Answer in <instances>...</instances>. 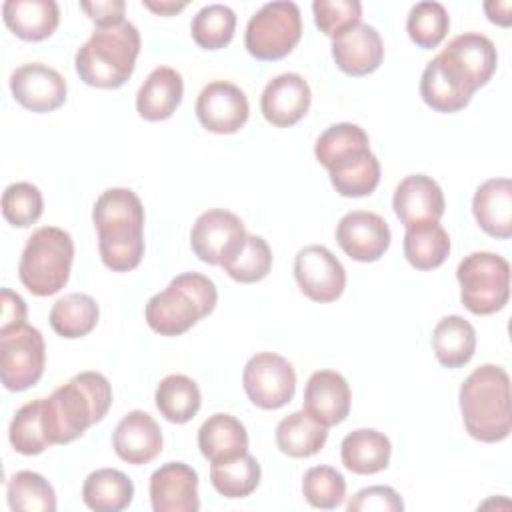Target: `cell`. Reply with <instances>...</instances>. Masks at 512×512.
<instances>
[{"label": "cell", "mask_w": 512, "mask_h": 512, "mask_svg": "<svg viewBox=\"0 0 512 512\" xmlns=\"http://www.w3.org/2000/svg\"><path fill=\"white\" fill-rule=\"evenodd\" d=\"M112 446L120 460L134 466L148 464L162 452V430L148 412L132 410L118 422Z\"/></svg>", "instance_id": "obj_22"}, {"label": "cell", "mask_w": 512, "mask_h": 512, "mask_svg": "<svg viewBox=\"0 0 512 512\" xmlns=\"http://www.w3.org/2000/svg\"><path fill=\"white\" fill-rule=\"evenodd\" d=\"M302 494L310 506L334 510L344 502L346 480L332 466H312L302 478Z\"/></svg>", "instance_id": "obj_42"}, {"label": "cell", "mask_w": 512, "mask_h": 512, "mask_svg": "<svg viewBox=\"0 0 512 512\" xmlns=\"http://www.w3.org/2000/svg\"><path fill=\"white\" fill-rule=\"evenodd\" d=\"M310 100L312 92L304 76L296 72H284L274 76L264 86L260 96V110L270 124L288 128L306 116Z\"/></svg>", "instance_id": "obj_19"}, {"label": "cell", "mask_w": 512, "mask_h": 512, "mask_svg": "<svg viewBox=\"0 0 512 512\" xmlns=\"http://www.w3.org/2000/svg\"><path fill=\"white\" fill-rule=\"evenodd\" d=\"M156 408L160 414L174 424H184L196 416L200 410V388L198 384L184 374H170L160 380L154 392Z\"/></svg>", "instance_id": "obj_35"}, {"label": "cell", "mask_w": 512, "mask_h": 512, "mask_svg": "<svg viewBox=\"0 0 512 512\" xmlns=\"http://www.w3.org/2000/svg\"><path fill=\"white\" fill-rule=\"evenodd\" d=\"M316 160L328 170L338 194L348 198L368 196L380 182V162L370 152L364 128L352 122L328 126L314 144Z\"/></svg>", "instance_id": "obj_2"}, {"label": "cell", "mask_w": 512, "mask_h": 512, "mask_svg": "<svg viewBox=\"0 0 512 512\" xmlns=\"http://www.w3.org/2000/svg\"><path fill=\"white\" fill-rule=\"evenodd\" d=\"M260 464L252 454L210 466V482L224 498H246L260 484Z\"/></svg>", "instance_id": "obj_36"}, {"label": "cell", "mask_w": 512, "mask_h": 512, "mask_svg": "<svg viewBox=\"0 0 512 512\" xmlns=\"http://www.w3.org/2000/svg\"><path fill=\"white\" fill-rule=\"evenodd\" d=\"M446 56H450L476 84V88L484 86L498 64V54L494 42L480 32H464L454 36L446 48H442Z\"/></svg>", "instance_id": "obj_29"}, {"label": "cell", "mask_w": 512, "mask_h": 512, "mask_svg": "<svg viewBox=\"0 0 512 512\" xmlns=\"http://www.w3.org/2000/svg\"><path fill=\"white\" fill-rule=\"evenodd\" d=\"M218 302L214 282L200 272H184L158 294L144 310L148 326L160 336H178L208 316Z\"/></svg>", "instance_id": "obj_6"}, {"label": "cell", "mask_w": 512, "mask_h": 512, "mask_svg": "<svg viewBox=\"0 0 512 512\" xmlns=\"http://www.w3.org/2000/svg\"><path fill=\"white\" fill-rule=\"evenodd\" d=\"M226 274L242 284H252L268 276L272 268V250L262 236L248 234L244 246L232 256L228 262L222 264Z\"/></svg>", "instance_id": "obj_41"}, {"label": "cell", "mask_w": 512, "mask_h": 512, "mask_svg": "<svg viewBox=\"0 0 512 512\" xmlns=\"http://www.w3.org/2000/svg\"><path fill=\"white\" fill-rule=\"evenodd\" d=\"M392 208L404 226L438 222L446 202L438 182L426 174H410L400 180L392 196Z\"/></svg>", "instance_id": "obj_20"}, {"label": "cell", "mask_w": 512, "mask_h": 512, "mask_svg": "<svg viewBox=\"0 0 512 512\" xmlns=\"http://www.w3.org/2000/svg\"><path fill=\"white\" fill-rule=\"evenodd\" d=\"M42 406H44V398H36L24 404L22 408H18L10 422V428H8L10 444L16 452L24 456L40 454L52 446L46 436Z\"/></svg>", "instance_id": "obj_38"}, {"label": "cell", "mask_w": 512, "mask_h": 512, "mask_svg": "<svg viewBox=\"0 0 512 512\" xmlns=\"http://www.w3.org/2000/svg\"><path fill=\"white\" fill-rule=\"evenodd\" d=\"M460 412L466 432L480 442H500L512 430L510 378L502 366L482 364L460 386Z\"/></svg>", "instance_id": "obj_4"}, {"label": "cell", "mask_w": 512, "mask_h": 512, "mask_svg": "<svg viewBox=\"0 0 512 512\" xmlns=\"http://www.w3.org/2000/svg\"><path fill=\"white\" fill-rule=\"evenodd\" d=\"M142 4L146 8H150L152 12L160 14V16H172V14L180 12L182 8H186L188 2L186 0H182V2H176V0H160V2H156V0H142Z\"/></svg>", "instance_id": "obj_49"}, {"label": "cell", "mask_w": 512, "mask_h": 512, "mask_svg": "<svg viewBox=\"0 0 512 512\" xmlns=\"http://www.w3.org/2000/svg\"><path fill=\"white\" fill-rule=\"evenodd\" d=\"M462 304L478 316L502 310L510 296V264L494 252H472L456 268Z\"/></svg>", "instance_id": "obj_8"}, {"label": "cell", "mask_w": 512, "mask_h": 512, "mask_svg": "<svg viewBox=\"0 0 512 512\" xmlns=\"http://www.w3.org/2000/svg\"><path fill=\"white\" fill-rule=\"evenodd\" d=\"M150 502L154 512H196L198 474L184 462H166L150 476Z\"/></svg>", "instance_id": "obj_18"}, {"label": "cell", "mask_w": 512, "mask_h": 512, "mask_svg": "<svg viewBox=\"0 0 512 512\" xmlns=\"http://www.w3.org/2000/svg\"><path fill=\"white\" fill-rule=\"evenodd\" d=\"M294 278L300 290L314 302H334L346 286L342 262L320 244L298 250L294 258Z\"/></svg>", "instance_id": "obj_14"}, {"label": "cell", "mask_w": 512, "mask_h": 512, "mask_svg": "<svg viewBox=\"0 0 512 512\" xmlns=\"http://www.w3.org/2000/svg\"><path fill=\"white\" fill-rule=\"evenodd\" d=\"M198 448L210 462H228L248 452V432L232 414H212L198 430Z\"/></svg>", "instance_id": "obj_26"}, {"label": "cell", "mask_w": 512, "mask_h": 512, "mask_svg": "<svg viewBox=\"0 0 512 512\" xmlns=\"http://www.w3.org/2000/svg\"><path fill=\"white\" fill-rule=\"evenodd\" d=\"M236 30V14L226 4L202 6L190 24L194 42L204 50L224 48Z\"/></svg>", "instance_id": "obj_39"}, {"label": "cell", "mask_w": 512, "mask_h": 512, "mask_svg": "<svg viewBox=\"0 0 512 512\" xmlns=\"http://www.w3.org/2000/svg\"><path fill=\"white\" fill-rule=\"evenodd\" d=\"M312 12L316 26L326 36L336 38L352 26L360 24L362 4L358 0H314Z\"/></svg>", "instance_id": "obj_44"}, {"label": "cell", "mask_w": 512, "mask_h": 512, "mask_svg": "<svg viewBox=\"0 0 512 512\" xmlns=\"http://www.w3.org/2000/svg\"><path fill=\"white\" fill-rule=\"evenodd\" d=\"M46 364V344L38 328L28 322L0 328V378L2 384L20 392L34 386Z\"/></svg>", "instance_id": "obj_10"}, {"label": "cell", "mask_w": 512, "mask_h": 512, "mask_svg": "<svg viewBox=\"0 0 512 512\" xmlns=\"http://www.w3.org/2000/svg\"><path fill=\"white\" fill-rule=\"evenodd\" d=\"M184 94V80L170 66L154 68L136 94V110L148 122L170 118Z\"/></svg>", "instance_id": "obj_25"}, {"label": "cell", "mask_w": 512, "mask_h": 512, "mask_svg": "<svg viewBox=\"0 0 512 512\" xmlns=\"http://www.w3.org/2000/svg\"><path fill=\"white\" fill-rule=\"evenodd\" d=\"M392 454V444L386 434L374 428H358L344 436L340 444L342 464L354 474L382 472Z\"/></svg>", "instance_id": "obj_28"}, {"label": "cell", "mask_w": 512, "mask_h": 512, "mask_svg": "<svg viewBox=\"0 0 512 512\" xmlns=\"http://www.w3.org/2000/svg\"><path fill=\"white\" fill-rule=\"evenodd\" d=\"M244 222L230 210L212 208L202 212L192 230V252L206 264H224L244 246L246 240Z\"/></svg>", "instance_id": "obj_12"}, {"label": "cell", "mask_w": 512, "mask_h": 512, "mask_svg": "<svg viewBox=\"0 0 512 512\" xmlns=\"http://www.w3.org/2000/svg\"><path fill=\"white\" fill-rule=\"evenodd\" d=\"M98 250L112 272L134 270L144 256V206L130 188L104 190L92 208Z\"/></svg>", "instance_id": "obj_1"}, {"label": "cell", "mask_w": 512, "mask_h": 512, "mask_svg": "<svg viewBox=\"0 0 512 512\" xmlns=\"http://www.w3.org/2000/svg\"><path fill=\"white\" fill-rule=\"evenodd\" d=\"M450 28V16L440 2L424 0L410 8L406 18V30L410 40L420 48L438 46Z\"/></svg>", "instance_id": "obj_40"}, {"label": "cell", "mask_w": 512, "mask_h": 512, "mask_svg": "<svg viewBox=\"0 0 512 512\" xmlns=\"http://www.w3.org/2000/svg\"><path fill=\"white\" fill-rule=\"evenodd\" d=\"M8 506L24 512H54L56 494L52 484L38 472L20 470L6 482Z\"/></svg>", "instance_id": "obj_37"}, {"label": "cell", "mask_w": 512, "mask_h": 512, "mask_svg": "<svg viewBox=\"0 0 512 512\" xmlns=\"http://www.w3.org/2000/svg\"><path fill=\"white\" fill-rule=\"evenodd\" d=\"M476 84L444 52L436 54L420 78V96L436 112H458L468 106Z\"/></svg>", "instance_id": "obj_13"}, {"label": "cell", "mask_w": 512, "mask_h": 512, "mask_svg": "<svg viewBox=\"0 0 512 512\" xmlns=\"http://www.w3.org/2000/svg\"><path fill=\"white\" fill-rule=\"evenodd\" d=\"M348 512H402L404 502L390 486H368L354 494L346 504Z\"/></svg>", "instance_id": "obj_45"}, {"label": "cell", "mask_w": 512, "mask_h": 512, "mask_svg": "<svg viewBox=\"0 0 512 512\" xmlns=\"http://www.w3.org/2000/svg\"><path fill=\"white\" fill-rule=\"evenodd\" d=\"M350 386L336 370H316L304 388V412L330 428L346 420L350 412Z\"/></svg>", "instance_id": "obj_21"}, {"label": "cell", "mask_w": 512, "mask_h": 512, "mask_svg": "<svg viewBox=\"0 0 512 512\" xmlns=\"http://www.w3.org/2000/svg\"><path fill=\"white\" fill-rule=\"evenodd\" d=\"M472 212L478 226L494 238L512 236V182L490 178L482 182L472 198Z\"/></svg>", "instance_id": "obj_24"}, {"label": "cell", "mask_w": 512, "mask_h": 512, "mask_svg": "<svg viewBox=\"0 0 512 512\" xmlns=\"http://www.w3.org/2000/svg\"><path fill=\"white\" fill-rule=\"evenodd\" d=\"M74 260L72 236L58 226L36 228L22 250L18 276L34 296H52L60 292Z\"/></svg>", "instance_id": "obj_7"}, {"label": "cell", "mask_w": 512, "mask_h": 512, "mask_svg": "<svg viewBox=\"0 0 512 512\" xmlns=\"http://www.w3.org/2000/svg\"><path fill=\"white\" fill-rule=\"evenodd\" d=\"M242 384L252 404L264 410H276L292 400L296 392V372L284 356L258 352L246 362Z\"/></svg>", "instance_id": "obj_11"}, {"label": "cell", "mask_w": 512, "mask_h": 512, "mask_svg": "<svg viewBox=\"0 0 512 512\" xmlns=\"http://www.w3.org/2000/svg\"><path fill=\"white\" fill-rule=\"evenodd\" d=\"M80 8L86 16L96 24V28L118 26L124 22V0H94V2H80Z\"/></svg>", "instance_id": "obj_46"}, {"label": "cell", "mask_w": 512, "mask_h": 512, "mask_svg": "<svg viewBox=\"0 0 512 512\" xmlns=\"http://www.w3.org/2000/svg\"><path fill=\"white\" fill-rule=\"evenodd\" d=\"M332 58L342 72L366 76L374 72L384 58L382 36L374 26L360 22L332 38Z\"/></svg>", "instance_id": "obj_23"}, {"label": "cell", "mask_w": 512, "mask_h": 512, "mask_svg": "<svg viewBox=\"0 0 512 512\" xmlns=\"http://www.w3.org/2000/svg\"><path fill=\"white\" fill-rule=\"evenodd\" d=\"M450 254V236L438 222L406 226L404 256L416 270L438 268Z\"/></svg>", "instance_id": "obj_33"}, {"label": "cell", "mask_w": 512, "mask_h": 512, "mask_svg": "<svg viewBox=\"0 0 512 512\" xmlns=\"http://www.w3.org/2000/svg\"><path fill=\"white\" fill-rule=\"evenodd\" d=\"M98 304L92 296L72 292L58 298L50 310V326L62 338H82L98 324Z\"/></svg>", "instance_id": "obj_34"}, {"label": "cell", "mask_w": 512, "mask_h": 512, "mask_svg": "<svg viewBox=\"0 0 512 512\" xmlns=\"http://www.w3.org/2000/svg\"><path fill=\"white\" fill-rule=\"evenodd\" d=\"M248 98L232 82H208L196 98V116L200 124L214 134H234L248 120Z\"/></svg>", "instance_id": "obj_15"}, {"label": "cell", "mask_w": 512, "mask_h": 512, "mask_svg": "<svg viewBox=\"0 0 512 512\" xmlns=\"http://www.w3.org/2000/svg\"><path fill=\"white\" fill-rule=\"evenodd\" d=\"M44 210L42 192L30 182H14L2 192V214L18 228L34 224Z\"/></svg>", "instance_id": "obj_43"}, {"label": "cell", "mask_w": 512, "mask_h": 512, "mask_svg": "<svg viewBox=\"0 0 512 512\" xmlns=\"http://www.w3.org/2000/svg\"><path fill=\"white\" fill-rule=\"evenodd\" d=\"M432 348L442 366L460 368L474 356L476 330L458 314L446 316L432 330Z\"/></svg>", "instance_id": "obj_30"}, {"label": "cell", "mask_w": 512, "mask_h": 512, "mask_svg": "<svg viewBox=\"0 0 512 512\" xmlns=\"http://www.w3.org/2000/svg\"><path fill=\"white\" fill-rule=\"evenodd\" d=\"M134 498L132 480L116 468H100L88 474L82 486V500L96 512H120Z\"/></svg>", "instance_id": "obj_31"}, {"label": "cell", "mask_w": 512, "mask_h": 512, "mask_svg": "<svg viewBox=\"0 0 512 512\" xmlns=\"http://www.w3.org/2000/svg\"><path fill=\"white\" fill-rule=\"evenodd\" d=\"M140 54V32L124 20L118 26L96 28L90 38L78 48L74 66L90 86L120 88L134 72Z\"/></svg>", "instance_id": "obj_5"}, {"label": "cell", "mask_w": 512, "mask_h": 512, "mask_svg": "<svg viewBox=\"0 0 512 512\" xmlns=\"http://www.w3.org/2000/svg\"><path fill=\"white\" fill-rule=\"evenodd\" d=\"M328 428L316 422L308 412L296 410L284 416L276 426V446L292 458H308L322 450Z\"/></svg>", "instance_id": "obj_32"}, {"label": "cell", "mask_w": 512, "mask_h": 512, "mask_svg": "<svg viewBox=\"0 0 512 512\" xmlns=\"http://www.w3.org/2000/svg\"><path fill=\"white\" fill-rule=\"evenodd\" d=\"M112 404V386L100 372L86 370L44 398L42 418L50 444H68L100 422Z\"/></svg>", "instance_id": "obj_3"}, {"label": "cell", "mask_w": 512, "mask_h": 512, "mask_svg": "<svg viewBox=\"0 0 512 512\" xmlns=\"http://www.w3.org/2000/svg\"><path fill=\"white\" fill-rule=\"evenodd\" d=\"M2 16L18 38L30 42L52 36L60 22V10L54 0H6Z\"/></svg>", "instance_id": "obj_27"}, {"label": "cell", "mask_w": 512, "mask_h": 512, "mask_svg": "<svg viewBox=\"0 0 512 512\" xmlns=\"http://www.w3.org/2000/svg\"><path fill=\"white\" fill-rule=\"evenodd\" d=\"M390 238L388 222L376 212H348L336 226L338 246L358 262H374L382 258L390 246Z\"/></svg>", "instance_id": "obj_17"}, {"label": "cell", "mask_w": 512, "mask_h": 512, "mask_svg": "<svg viewBox=\"0 0 512 512\" xmlns=\"http://www.w3.org/2000/svg\"><path fill=\"white\" fill-rule=\"evenodd\" d=\"M0 304H2V318H0L2 324H0V328L26 322L28 310H26V302L22 300L20 294L12 292L10 288H2Z\"/></svg>", "instance_id": "obj_47"}, {"label": "cell", "mask_w": 512, "mask_h": 512, "mask_svg": "<svg viewBox=\"0 0 512 512\" xmlns=\"http://www.w3.org/2000/svg\"><path fill=\"white\" fill-rule=\"evenodd\" d=\"M302 36V14L296 2H266L256 10L244 32L246 50L258 60H280L288 56Z\"/></svg>", "instance_id": "obj_9"}, {"label": "cell", "mask_w": 512, "mask_h": 512, "mask_svg": "<svg viewBox=\"0 0 512 512\" xmlns=\"http://www.w3.org/2000/svg\"><path fill=\"white\" fill-rule=\"evenodd\" d=\"M10 90L18 104L32 112H52L66 100L64 76L48 64L28 62L10 74Z\"/></svg>", "instance_id": "obj_16"}, {"label": "cell", "mask_w": 512, "mask_h": 512, "mask_svg": "<svg viewBox=\"0 0 512 512\" xmlns=\"http://www.w3.org/2000/svg\"><path fill=\"white\" fill-rule=\"evenodd\" d=\"M484 10H486V16L490 22H494L498 26H510V22H512V16H510L512 2L510 0H488V2H484Z\"/></svg>", "instance_id": "obj_48"}]
</instances>
